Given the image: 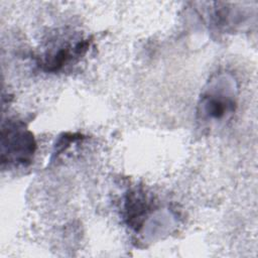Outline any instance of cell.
Listing matches in <instances>:
<instances>
[{
  "label": "cell",
  "instance_id": "obj_1",
  "mask_svg": "<svg viewBox=\"0 0 258 258\" xmlns=\"http://www.w3.org/2000/svg\"><path fill=\"white\" fill-rule=\"evenodd\" d=\"M237 96L238 86L232 75L219 73L212 77L198 104L200 121L213 124L228 119L236 110Z\"/></svg>",
  "mask_w": 258,
  "mask_h": 258
},
{
  "label": "cell",
  "instance_id": "obj_2",
  "mask_svg": "<svg viewBox=\"0 0 258 258\" xmlns=\"http://www.w3.org/2000/svg\"><path fill=\"white\" fill-rule=\"evenodd\" d=\"M36 151V141L31 131L21 121H8L1 129V163L27 166Z\"/></svg>",
  "mask_w": 258,
  "mask_h": 258
},
{
  "label": "cell",
  "instance_id": "obj_3",
  "mask_svg": "<svg viewBox=\"0 0 258 258\" xmlns=\"http://www.w3.org/2000/svg\"><path fill=\"white\" fill-rule=\"evenodd\" d=\"M92 40L90 38L74 37L52 44L40 56L38 64L48 73H56L66 67L76 63L89 50Z\"/></svg>",
  "mask_w": 258,
  "mask_h": 258
},
{
  "label": "cell",
  "instance_id": "obj_4",
  "mask_svg": "<svg viewBox=\"0 0 258 258\" xmlns=\"http://www.w3.org/2000/svg\"><path fill=\"white\" fill-rule=\"evenodd\" d=\"M154 207L153 199L142 187L129 189L124 197L122 213L126 225L134 232H140Z\"/></svg>",
  "mask_w": 258,
  "mask_h": 258
}]
</instances>
